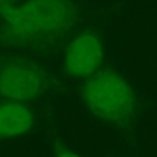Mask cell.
Wrapping results in <instances>:
<instances>
[{
	"instance_id": "1",
	"label": "cell",
	"mask_w": 157,
	"mask_h": 157,
	"mask_svg": "<svg viewBox=\"0 0 157 157\" xmlns=\"http://www.w3.org/2000/svg\"><path fill=\"white\" fill-rule=\"evenodd\" d=\"M89 108L104 121L125 122L134 111V93L130 84L114 72L95 73L84 87Z\"/></svg>"
},
{
	"instance_id": "2",
	"label": "cell",
	"mask_w": 157,
	"mask_h": 157,
	"mask_svg": "<svg viewBox=\"0 0 157 157\" xmlns=\"http://www.w3.org/2000/svg\"><path fill=\"white\" fill-rule=\"evenodd\" d=\"M70 8L66 0H28L6 12L9 31L18 37H44L66 28Z\"/></svg>"
},
{
	"instance_id": "3",
	"label": "cell",
	"mask_w": 157,
	"mask_h": 157,
	"mask_svg": "<svg viewBox=\"0 0 157 157\" xmlns=\"http://www.w3.org/2000/svg\"><path fill=\"white\" fill-rule=\"evenodd\" d=\"M43 90V78L38 70L21 61H9L0 67V96L9 102H26Z\"/></svg>"
},
{
	"instance_id": "4",
	"label": "cell",
	"mask_w": 157,
	"mask_h": 157,
	"mask_svg": "<svg viewBox=\"0 0 157 157\" xmlns=\"http://www.w3.org/2000/svg\"><path fill=\"white\" fill-rule=\"evenodd\" d=\"M104 48L98 35L84 32L72 40L64 55L66 70L78 78L89 76L98 70L102 63Z\"/></svg>"
},
{
	"instance_id": "5",
	"label": "cell",
	"mask_w": 157,
	"mask_h": 157,
	"mask_svg": "<svg viewBox=\"0 0 157 157\" xmlns=\"http://www.w3.org/2000/svg\"><path fill=\"white\" fill-rule=\"evenodd\" d=\"M34 124L29 108L18 102L0 104V139L26 133Z\"/></svg>"
},
{
	"instance_id": "6",
	"label": "cell",
	"mask_w": 157,
	"mask_h": 157,
	"mask_svg": "<svg viewBox=\"0 0 157 157\" xmlns=\"http://www.w3.org/2000/svg\"><path fill=\"white\" fill-rule=\"evenodd\" d=\"M58 157H79V156L72 153V151H69V150H59L58 151Z\"/></svg>"
},
{
	"instance_id": "7",
	"label": "cell",
	"mask_w": 157,
	"mask_h": 157,
	"mask_svg": "<svg viewBox=\"0 0 157 157\" xmlns=\"http://www.w3.org/2000/svg\"><path fill=\"white\" fill-rule=\"evenodd\" d=\"M5 3H6V0H0V11L3 9V6H5Z\"/></svg>"
}]
</instances>
